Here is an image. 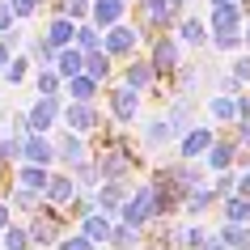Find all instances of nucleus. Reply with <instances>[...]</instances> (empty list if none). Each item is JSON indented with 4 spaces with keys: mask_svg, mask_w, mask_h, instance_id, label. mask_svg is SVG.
Returning <instances> with one entry per match:
<instances>
[{
    "mask_svg": "<svg viewBox=\"0 0 250 250\" xmlns=\"http://www.w3.org/2000/svg\"><path fill=\"white\" fill-rule=\"evenodd\" d=\"M140 30H136V21H123V26H115V30H106L102 34V51L115 60V64H127V60H136L140 55Z\"/></svg>",
    "mask_w": 250,
    "mask_h": 250,
    "instance_id": "obj_5",
    "label": "nucleus"
},
{
    "mask_svg": "<svg viewBox=\"0 0 250 250\" xmlns=\"http://www.w3.org/2000/svg\"><path fill=\"white\" fill-rule=\"evenodd\" d=\"M77 51L98 55V51H102V30H98V26H77Z\"/></svg>",
    "mask_w": 250,
    "mask_h": 250,
    "instance_id": "obj_35",
    "label": "nucleus"
},
{
    "mask_svg": "<svg viewBox=\"0 0 250 250\" xmlns=\"http://www.w3.org/2000/svg\"><path fill=\"white\" fill-rule=\"evenodd\" d=\"M0 199H4V170H0Z\"/></svg>",
    "mask_w": 250,
    "mask_h": 250,
    "instance_id": "obj_48",
    "label": "nucleus"
},
{
    "mask_svg": "<svg viewBox=\"0 0 250 250\" xmlns=\"http://www.w3.org/2000/svg\"><path fill=\"white\" fill-rule=\"evenodd\" d=\"M47 183H51V170H39V166H17L13 170V183L17 191H30V195H42L47 199Z\"/></svg>",
    "mask_w": 250,
    "mask_h": 250,
    "instance_id": "obj_21",
    "label": "nucleus"
},
{
    "mask_svg": "<svg viewBox=\"0 0 250 250\" xmlns=\"http://www.w3.org/2000/svg\"><path fill=\"white\" fill-rule=\"evenodd\" d=\"M119 85H127V89H136V93H153L157 89V72L148 64V55H136L127 64H119Z\"/></svg>",
    "mask_w": 250,
    "mask_h": 250,
    "instance_id": "obj_10",
    "label": "nucleus"
},
{
    "mask_svg": "<svg viewBox=\"0 0 250 250\" xmlns=\"http://www.w3.org/2000/svg\"><path fill=\"white\" fill-rule=\"evenodd\" d=\"M85 77H89V81H98L102 89H110V85H115V77H119V64H115V60H110L106 51L85 55Z\"/></svg>",
    "mask_w": 250,
    "mask_h": 250,
    "instance_id": "obj_22",
    "label": "nucleus"
},
{
    "mask_svg": "<svg viewBox=\"0 0 250 250\" xmlns=\"http://www.w3.org/2000/svg\"><path fill=\"white\" fill-rule=\"evenodd\" d=\"M21 166L55 170V140H51V136H34V132H30L26 140H21Z\"/></svg>",
    "mask_w": 250,
    "mask_h": 250,
    "instance_id": "obj_13",
    "label": "nucleus"
},
{
    "mask_svg": "<svg viewBox=\"0 0 250 250\" xmlns=\"http://www.w3.org/2000/svg\"><path fill=\"white\" fill-rule=\"evenodd\" d=\"M64 132L72 136H98L106 127V115H102V106H81V102H64V123H60Z\"/></svg>",
    "mask_w": 250,
    "mask_h": 250,
    "instance_id": "obj_6",
    "label": "nucleus"
},
{
    "mask_svg": "<svg viewBox=\"0 0 250 250\" xmlns=\"http://www.w3.org/2000/svg\"><path fill=\"white\" fill-rule=\"evenodd\" d=\"M115 225H119V221L102 216V212H89V216L77 225V233H81V237H89L98 250H106V246H110V237H115Z\"/></svg>",
    "mask_w": 250,
    "mask_h": 250,
    "instance_id": "obj_19",
    "label": "nucleus"
},
{
    "mask_svg": "<svg viewBox=\"0 0 250 250\" xmlns=\"http://www.w3.org/2000/svg\"><path fill=\"white\" fill-rule=\"evenodd\" d=\"M216 140H221V132H216L212 123H195V127H191V132H187L183 140H178V157H174V161H187V166H199V161L208 157V148L216 145Z\"/></svg>",
    "mask_w": 250,
    "mask_h": 250,
    "instance_id": "obj_8",
    "label": "nucleus"
},
{
    "mask_svg": "<svg viewBox=\"0 0 250 250\" xmlns=\"http://www.w3.org/2000/svg\"><path fill=\"white\" fill-rule=\"evenodd\" d=\"M55 77H60V81H77V77H85V51H77V47L60 51V55H55Z\"/></svg>",
    "mask_w": 250,
    "mask_h": 250,
    "instance_id": "obj_25",
    "label": "nucleus"
},
{
    "mask_svg": "<svg viewBox=\"0 0 250 250\" xmlns=\"http://www.w3.org/2000/svg\"><path fill=\"white\" fill-rule=\"evenodd\" d=\"M102 85L98 81H89V77H77V81H64V98L68 102H81V106H98L102 102Z\"/></svg>",
    "mask_w": 250,
    "mask_h": 250,
    "instance_id": "obj_23",
    "label": "nucleus"
},
{
    "mask_svg": "<svg viewBox=\"0 0 250 250\" xmlns=\"http://www.w3.org/2000/svg\"><path fill=\"white\" fill-rule=\"evenodd\" d=\"M216 237H221L229 250H250V225H225V221H221Z\"/></svg>",
    "mask_w": 250,
    "mask_h": 250,
    "instance_id": "obj_31",
    "label": "nucleus"
},
{
    "mask_svg": "<svg viewBox=\"0 0 250 250\" xmlns=\"http://www.w3.org/2000/svg\"><path fill=\"white\" fill-rule=\"evenodd\" d=\"M204 250H229V246H225V242H221V237H216V233H212V237H208V242H204Z\"/></svg>",
    "mask_w": 250,
    "mask_h": 250,
    "instance_id": "obj_44",
    "label": "nucleus"
},
{
    "mask_svg": "<svg viewBox=\"0 0 250 250\" xmlns=\"http://www.w3.org/2000/svg\"><path fill=\"white\" fill-rule=\"evenodd\" d=\"M208 119H212V127L221 132L225 123L233 127L237 123V98H221V93H208Z\"/></svg>",
    "mask_w": 250,
    "mask_h": 250,
    "instance_id": "obj_24",
    "label": "nucleus"
},
{
    "mask_svg": "<svg viewBox=\"0 0 250 250\" xmlns=\"http://www.w3.org/2000/svg\"><path fill=\"white\" fill-rule=\"evenodd\" d=\"M225 72H229V77L237 81V85H242V89L250 93V55L242 51V55H233V60H229V68H225Z\"/></svg>",
    "mask_w": 250,
    "mask_h": 250,
    "instance_id": "obj_36",
    "label": "nucleus"
},
{
    "mask_svg": "<svg viewBox=\"0 0 250 250\" xmlns=\"http://www.w3.org/2000/svg\"><path fill=\"white\" fill-rule=\"evenodd\" d=\"M157 221L161 216H157V191H153V183L132 187V195H127V204H123V212H119V225H127V229H136V233H148Z\"/></svg>",
    "mask_w": 250,
    "mask_h": 250,
    "instance_id": "obj_1",
    "label": "nucleus"
},
{
    "mask_svg": "<svg viewBox=\"0 0 250 250\" xmlns=\"http://www.w3.org/2000/svg\"><path fill=\"white\" fill-rule=\"evenodd\" d=\"M26 55H30V64H34V72H47V68H55V55H60V51H55V47L42 39V34H34Z\"/></svg>",
    "mask_w": 250,
    "mask_h": 250,
    "instance_id": "obj_27",
    "label": "nucleus"
},
{
    "mask_svg": "<svg viewBox=\"0 0 250 250\" xmlns=\"http://www.w3.org/2000/svg\"><path fill=\"white\" fill-rule=\"evenodd\" d=\"M26 123L34 136H55V123H64V98H34Z\"/></svg>",
    "mask_w": 250,
    "mask_h": 250,
    "instance_id": "obj_9",
    "label": "nucleus"
},
{
    "mask_svg": "<svg viewBox=\"0 0 250 250\" xmlns=\"http://www.w3.org/2000/svg\"><path fill=\"white\" fill-rule=\"evenodd\" d=\"M17 26H21V21L13 17V9H9V0H0V39H4L9 30H17Z\"/></svg>",
    "mask_w": 250,
    "mask_h": 250,
    "instance_id": "obj_40",
    "label": "nucleus"
},
{
    "mask_svg": "<svg viewBox=\"0 0 250 250\" xmlns=\"http://www.w3.org/2000/svg\"><path fill=\"white\" fill-rule=\"evenodd\" d=\"M30 72H34V64H30V55H26V51H17V55H13V64L4 68V85H13V89H21Z\"/></svg>",
    "mask_w": 250,
    "mask_h": 250,
    "instance_id": "obj_32",
    "label": "nucleus"
},
{
    "mask_svg": "<svg viewBox=\"0 0 250 250\" xmlns=\"http://www.w3.org/2000/svg\"><path fill=\"white\" fill-rule=\"evenodd\" d=\"M60 93H64V81L55 77V68L34 72V98H60Z\"/></svg>",
    "mask_w": 250,
    "mask_h": 250,
    "instance_id": "obj_33",
    "label": "nucleus"
},
{
    "mask_svg": "<svg viewBox=\"0 0 250 250\" xmlns=\"http://www.w3.org/2000/svg\"><path fill=\"white\" fill-rule=\"evenodd\" d=\"M221 4H237V0H208V9H221Z\"/></svg>",
    "mask_w": 250,
    "mask_h": 250,
    "instance_id": "obj_46",
    "label": "nucleus"
},
{
    "mask_svg": "<svg viewBox=\"0 0 250 250\" xmlns=\"http://www.w3.org/2000/svg\"><path fill=\"white\" fill-rule=\"evenodd\" d=\"M9 9L17 21H30V17H39V0H9Z\"/></svg>",
    "mask_w": 250,
    "mask_h": 250,
    "instance_id": "obj_38",
    "label": "nucleus"
},
{
    "mask_svg": "<svg viewBox=\"0 0 250 250\" xmlns=\"http://www.w3.org/2000/svg\"><path fill=\"white\" fill-rule=\"evenodd\" d=\"M81 195H85V191L77 187V178H72V174H64V170H51V183H47V204H51V208L68 212V208H72V204H77Z\"/></svg>",
    "mask_w": 250,
    "mask_h": 250,
    "instance_id": "obj_12",
    "label": "nucleus"
},
{
    "mask_svg": "<svg viewBox=\"0 0 250 250\" xmlns=\"http://www.w3.org/2000/svg\"><path fill=\"white\" fill-rule=\"evenodd\" d=\"M17 166H21V140L0 132V170H17Z\"/></svg>",
    "mask_w": 250,
    "mask_h": 250,
    "instance_id": "obj_34",
    "label": "nucleus"
},
{
    "mask_svg": "<svg viewBox=\"0 0 250 250\" xmlns=\"http://www.w3.org/2000/svg\"><path fill=\"white\" fill-rule=\"evenodd\" d=\"M208 34H242L246 30V13L242 4H221V9H208Z\"/></svg>",
    "mask_w": 250,
    "mask_h": 250,
    "instance_id": "obj_14",
    "label": "nucleus"
},
{
    "mask_svg": "<svg viewBox=\"0 0 250 250\" xmlns=\"http://www.w3.org/2000/svg\"><path fill=\"white\" fill-rule=\"evenodd\" d=\"M237 4H242V13H246V21H250V0H237Z\"/></svg>",
    "mask_w": 250,
    "mask_h": 250,
    "instance_id": "obj_47",
    "label": "nucleus"
},
{
    "mask_svg": "<svg viewBox=\"0 0 250 250\" xmlns=\"http://www.w3.org/2000/svg\"><path fill=\"white\" fill-rule=\"evenodd\" d=\"M145 242H148V233H136L127 225H115V237H110L106 250H145Z\"/></svg>",
    "mask_w": 250,
    "mask_h": 250,
    "instance_id": "obj_30",
    "label": "nucleus"
},
{
    "mask_svg": "<svg viewBox=\"0 0 250 250\" xmlns=\"http://www.w3.org/2000/svg\"><path fill=\"white\" fill-rule=\"evenodd\" d=\"M237 157H242L237 140H233V136H221V140H216V145L208 148V157L199 161V166H204V170H208L212 178H216V174H229V170H237Z\"/></svg>",
    "mask_w": 250,
    "mask_h": 250,
    "instance_id": "obj_11",
    "label": "nucleus"
},
{
    "mask_svg": "<svg viewBox=\"0 0 250 250\" xmlns=\"http://www.w3.org/2000/svg\"><path fill=\"white\" fill-rule=\"evenodd\" d=\"M170 140H174V136H170V123H166V115L140 119V148H145V153H161Z\"/></svg>",
    "mask_w": 250,
    "mask_h": 250,
    "instance_id": "obj_17",
    "label": "nucleus"
},
{
    "mask_svg": "<svg viewBox=\"0 0 250 250\" xmlns=\"http://www.w3.org/2000/svg\"><path fill=\"white\" fill-rule=\"evenodd\" d=\"M85 4H93V0H85Z\"/></svg>",
    "mask_w": 250,
    "mask_h": 250,
    "instance_id": "obj_49",
    "label": "nucleus"
},
{
    "mask_svg": "<svg viewBox=\"0 0 250 250\" xmlns=\"http://www.w3.org/2000/svg\"><path fill=\"white\" fill-rule=\"evenodd\" d=\"M242 42H246V55H250V21H246V30H242Z\"/></svg>",
    "mask_w": 250,
    "mask_h": 250,
    "instance_id": "obj_45",
    "label": "nucleus"
},
{
    "mask_svg": "<svg viewBox=\"0 0 250 250\" xmlns=\"http://www.w3.org/2000/svg\"><path fill=\"white\" fill-rule=\"evenodd\" d=\"M221 221L225 225H250V199H242V195L221 199Z\"/></svg>",
    "mask_w": 250,
    "mask_h": 250,
    "instance_id": "obj_28",
    "label": "nucleus"
},
{
    "mask_svg": "<svg viewBox=\"0 0 250 250\" xmlns=\"http://www.w3.org/2000/svg\"><path fill=\"white\" fill-rule=\"evenodd\" d=\"M26 229H30V242H34V250H47V246H60V237L68 233V212H60V208H51V204H42L34 216L26 221Z\"/></svg>",
    "mask_w": 250,
    "mask_h": 250,
    "instance_id": "obj_3",
    "label": "nucleus"
},
{
    "mask_svg": "<svg viewBox=\"0 0 250 250\" xmlns=\"http://www.w3.org/2000/svg\"><path fill=\"white\" fill-rule=\"evenodd\" d=\"M123 21H127V0H93L89 4V26H98L102 34Z\"/></svg>",
    "mask_w": 250,
    "mask_h": 250,
    "instance_id": "obj_15",
    "label": "nucleus"
},
{
    "mask_svg": "<svg viewBox=\"0 0 250 250\" xmlns=\"http://www.w3.org/2000/svg\"><path fill=\"white\" fill-rule=\"evenodd\" d=\"M13 64V51H9V47H4V39H0V77H4V68Z\"/></svg>",
    "mask_w": 250,
    "mask_h": 250,
    "instance_id": "obj_43",
    "label": "nucleus"
},
{
    "mask_svg": "<svg viewBox=\"0 0 250 250\" xmlns=\"http://www.w3.org/2000/svg\"><path fill=\"white\" fill-rule=\"evenodd\" d=\"M42 39L51 42L55 51L77 47V21H68V17H47V21H42Z\"/></svg>",
    "mask_w": 250,
    "mask_h": 250,
    "instance_id": "obj_20",
    "label": "nucleus"
},
{
    "mask_svg": "<svg viewBox=\"0 0 250 250\" xmlns=\"http://www.w3.org/2000/svg\"><path fill=\"white\" fill-rule=\"evenodd\" d=\"M174 39H178V47H191V51H204L208 47V21L204 17H195V13H183V21H178V30H174Z\"/></svg>",
    "mask_w": 250,
    "mask_h": 250,
    "instance_id": "obj_16",
    "label": "nucleus"
},
{
    "mask_svg": "<svg viewBox=\"0 0 250 250\" xmlns=\"http://www.w3.org/2000/svg\"><path fill=\"white\" fill-rule=\"evenodd\" d=\"M229 136L237 140V148H250V119H237L233 127H229Z\"/></svg>",
    "mask_w": 250,
    "mask_h": 250,
    "instance_id": "obj_39",
    "label": "nucleus"
},
{
    "mask_svg": "<svg viewBox=\"0 0 250 250\" xmlns=\"http://www.w3.org/2000/svg\"><path fill=\"white\" fill-rule=\"evenodd\" d=\"M55 250H98V246H93L89 237H81L77 229H72V233H64V237H60V246H55Z\"/></svg>",
    "mask_w": 250,
    "mask_h": 250,
    "instance_id": "obj_37",
    "label": "nucleus"
},
{
    "mask_svg": "<svg viewBox=\"0 0 250 250\" xmlns=\"http://www.w3.org/2000/svg\"><path fill=\"white\" fill-rule=\"evenodd\" d=\"M148 64L157 72V81H174L183 72V47L174 34H157V39L148 42Z\"/></svg>",
    "mask_w": 250,
    "mask_h": 250,
    "instance_id": "obj_4",
    "label": "nucleus"
},
{
    "mask_svg": "<svg viewBox=\"0 0 250 250\" xmlns=\"http://www.w3.org/2000/svg\"><path fill=\"white\" fill-rule=\"evenodd\" d=\"M0 250H34L26 221H13L9 229H4V233H0Z\"/></svg>",
    "mask_w": 250,
    "mask_h": 250,
    "instance_id": "obj_29",
    "label": "nucleus"
},
{
    "mask_svg": "<svg viewBox=\"0 0 250 250\" xmlns=\"http://www.w3.org/2000/svg\"><path fill=\"white\" fill-rule=\"evenodd\" d=\"M127 195H132V187L127 183H102L98 187V212L102 216H110V221H119V212H123V204H127Z\"/></svg>",
    "mask_w": 250,
    "mask_h": 250,
    "instance_id": "obj_18",
    "label": "nucleus"
},
{
    "mask_svg": "<svg viewBox=\"0 0 250 250\" xmlns=\"http://www.w3.org/2000/svg\"><path fill=\"white\" fill-rule=\"evenodd\" d=\"M51 140H55V166H64V174H72V170H81L85 161H93V148H89L85 136H72V132L60 127Z\"/></svg>",
    "mask_w": 250,
    "mask_h": 250,
    "instance_id": "obj_7",
    "label": "nucleus"
},
{
    "mask_svg": "<svg viewBox=\"0 0 250 250\" xmlns=\"http://www.w3.org/2000/svg\"><path fill=\"white\" fill-rule=\"evenodd\" d=\"M13 225V208H9V199H0V233Z\"/></svg>",
    "mask_w": 250,
    "mask_h": 250,
    "instance_id": "obj_42",
    "label": "nucleus"
},
{
    "mask_svg": "<svg viewBox=\"0 0 250 250\" xmlns=\"http://www.w3.org/2000/svg\"><path fill=\"white\" fill-rule=\"evenodd\" d=\"M212 208H221V195H216V191H212V183L208 187H199V191H191V199H187V216H191V221H199V216H204V212H212Z\"/></svg>",
    "mask_w": 250,
    "mask_h": 250,
    "instance_id": "obj_26",
    "label": "nucleus"
},
{
    "mask_svg": "<svg viewBox=\"0 0 250 250\" xmlns=\"http://www.w3.org/2000/svg\"><path fill=\"white\" fill-rule=\"evenodd\" d=\"M102 98H106V123H115V127H132V123H140L145 93H136V89H127V85H119V81H115Z\"/></svg>",
    "mask_w": 250,
    "mask_h": 250,
    "instance_id": "obj_2",
    "label": "nucleus"
},
{
    "mask_svg": "<svg viewBox=\"0 0 250 250\" xmlns=\"http://www.w3.org/2000/svg\"><path fill=\"white\" fill-rule=\"evenodd\" d=\"M237 195L250 199V170H237Z\"/></svg>",
    "mask_w": 250,
    "mask_h": 250,
    "instance_id": "obj_41",
    "label": "nucleus"
}]
</instances>
